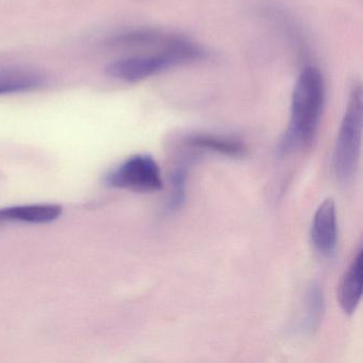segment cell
<instances>
[{
    "label": "cell",
    "instance_id": "1",
    "mask_svg": "<svg viewBox=\"0 0 363 363\" xmlns=\"http://www.w3.org/2000/svg\"><path fill=\"white\" fill-rule=\"evenodd\" d=\"M324 106L322 74L315 67H306L293 90L290 123L280 143V154L286 155L311 145L320 126Z\"/></svg>",
    "mask_w": 363,
    "mask_h": 363
},
{
    "label": "cell",
    "instance_id": "2",
    "mask_svg": "<svg viewBox=\"0 0 363 363\" xmlns=\"http://www.w3.org/2000/svg\"><path fill=\"white\" fill-rule=\"evenodd\" d=\"M205 52L194 44L173 39L160 54L152 56L129 57L113 61L106 67V74L124 82H139L167 71L171 67L199 60Z\"/></svg>",
    "mask_w": 363,
    "mask_h": 363
},
{
    "label": "cell",
    "instance_id": "3",
    "mask_svg": "<svg viewBox=\"0 0 363 363\" xmlns=\"http://www.w3.org/2000/svg\"><path fill=\"white\" fill-rule=\"evenodd\" d=\"M362 89L352 88L340 126L333 156V169L340 182H347L356 173L362 139Z\"/></svg>",
    "mask_w": 363,
    "mask_h": 363
},
{
    "label": "cell",
    "instance_id": "4",
    "mask_svg": "<svg viewBox=\"0 0 363 363\" xmlns=\"http://www.w3.org/2000/svg\"><path fill=\"white\" fill-rule=\"evenodd\" d=\"M110 188L138 193H152L163 189L160 167L150 155H135L112 169L105 177Z\"/></svg>",
    "mask_w": 363,
    "mask_h": 363
},
{
    "label": "cell",
    "instance_id": "5",
    "mask_svg": "<svg viewBox=\"0 0 363 363\" xmlns=\"http://www.w3.org/2000/svg\"><path fill=\"white\" fill-rule=\"evenodd\" d=\"M311 241L323 257L330 258L335 254L337 244V211L331 199L318 206L311 225Z\"/></svg>",
    "mask_w": 363,
    "mask_h": 363
},
{
    "label": "cell",
    "instance_id": "6",
    "mask_svg": "<svg viewBox=\"0 0 363 363\" xmlns=\"http://www.w3.org/2000/svg\"><path fill=\"white\" fill-rule=\"evenodd\" d=\"M62 214V207L55 203L12 206L0 209V226L7 223H30L48 224Z\"/></svg>",
    "mask_w": 363,
    "mask_h": 363
},
{
    "label": "cell",
    "instance_id": "7",
    "mask_svg": "<svg viewBox=\"0 0 363 363\" xmlns=\"http://www.w3.org/2000/svg\"><path fill=\"white\" fill-rule=\"evenodd\" d=\"M362 296V252L359 250L352 264L342 277L337 291V299L344 313L356 311Z\"/></svg>",
    "mask_w": 363,
    "mask_h": 363
},
{
    "label": "cell",
    "instance_id": "8",
    "mask_svg": "<svg viewBox=\"0 0 363 363\" xmlns=\"http://www.w3.org/2000/svg\"><path fill=\"white\" fill-rule=\"evenodd\" d=\"M45 84V77L39 72L22 67H0V96L29 92Z\"/></svg>",
    "mask_w": 363,
    "mask_h": 363
},
{
    "label": "cell",
    "instance_id": "9",
    "mask_svg": "<svg viewBox=\"0 0 363 363\" xmlns=\"http://www.w3.org/2000/svg\"><path fill=\"white\" fill-rule=\"evenodd\" d=\"M186 144L190 147L208 150V152L233 157V158L243 156L245 152V147L241 141L233 138L222 137V135H205V133L193 135L186 138Z\"/></svg>",
    "mask_w": 363,
    "mask_h": 363
},
{
    "label": "cell",
    "instance_id": "10",
    "mask_svg": "<svg viewBox=\"0 0 363 363\" xmlns=\"http://www.w3.org/2000/svg\"><path fill=\"white\" fill-rule=\"evenodd\" d=\"M324 313V296L318 284H312L306 297L305 315L301 323L303 333H313L318 329Z\"/></svg>",
    "mask_w": 363,
    "mask_h": 363
},
{
    "label": "cell",
    "instance_id": "11",
    "mask_svg": "<svg viewBox=\"0 0 363 363\" xmlns=\"http://www.w3.org/2000/svg\"><path fill=\"white\" fill-rule=\"evenodd\" d=\"M188 164H179L172 172L171 182L172 192L167 203V212H175L179 210L186 201V180H188Z\"/></svg>",
    "mask_w": 363,
    "mask_h": 363
}]
</instances>
